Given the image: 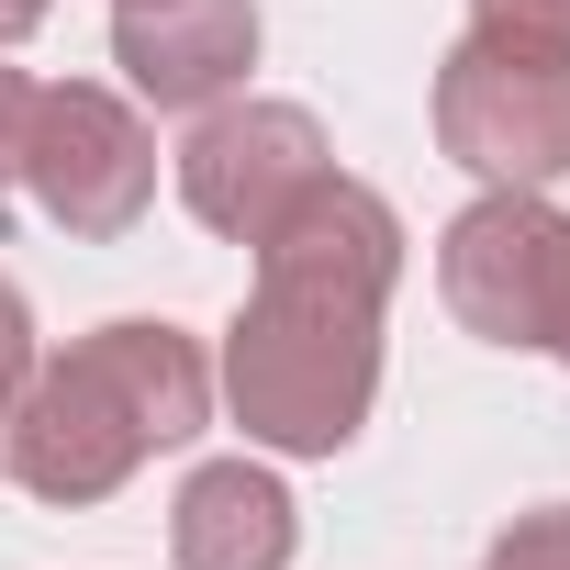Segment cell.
<instances>
[{
    "instance_id": "7",
    "label": "cell",
    "mask_w": 570,
    "mask_h": 570,
    "mask_svg": "<svg viewBox=\"0 0 570 570\" xmlns=\"http://www.w3.org/2000/svg\"><path fill=\"white\" fill-rule=\"evenodd\" d=\"M112 68L157 112H213L257 68V0H112Z\"/></svg>"
},
{
    "instance_id": "4",
    "label": "cell",
    "mask_w": 570,
    "mask_h": 570,
    "mask_svg": "<svg viewBox=\"0 0 570 570\" xmlns=\"http://www.w3.org/2000/svg\"><path fill=\"white\" fill-rule=\"evenodd\" d=\"M23 190H35L46 224L79 235V246L135 235L146 202H157V135H146V112H135L124 90H101V79L35 90V124H23Z\"/></svg>"
},
{
    "instance_id": "11",
    "label": "cell",
    "mask_w": 570,
    "mask_h": 570,
    "mask_svg": "<svg viewBox=\"0 0 570 570\" xmlns=\"http://www.w3.org/2000/svg\"><path fill=\"white\" fill-rule=\"evenodd\" d=\"M23 381H35V303L0 279V403H12Z\"/></svg>"
},
{
    "instance_id": "14",
    "label": "cell",
    "mask_w": 570,
    "mask_h": 570,
    "mask_svg": "<svg viewBox=\"0 0 570 570\" xmlns=\"http://www.w3.org/2000/svg\"><path fill=\"white\" fill-rule=\"evenodd\" d=\"M548 358H570V325H559V347H548Z\"/></svg>"
},
{
    "instance_id": "9",
    "label": "cell",
    "mask_w": 570,
    "mask_h": 570,
    "mask_svg": "<svg viewBox=\"0 0 570 570\" xmlns=\"http://www.w3.org/2000/svg\"><path fill=\"white\" fill-rule=\"evenodd\" d=\"M470 35L503 57H559L570 68V0H470Z\"/></svg>"
},
{
    "instance_id": "13",
    "label": "cell",
    "mask_w": 570,
    "mask_h": 570,
    "mask_svg": "<svg viewBox=\"0 0 570 570\" xmlns=\"http://www.w3.org/2000/svg\"><path fill=\"white\" fill-rule=\"evenodd\" d=\"M46 12H57V0H0V57H12V46H23Z\"/></svg>"
},
{
    "instance_id": "8",
    "label": "cell",
    "mask_w": 570,
    "mask_h": 570,
    "mask_svg": "<svg viewBox=\"0 0 570 570\" xmlns=\"http://www.w3.org/2000/svg\"><path fill=\"white\" fill-rule=\"evenodd\" d=\"M303 548V503L257 459H202L168 503V559L179 570H292Z\"/></svg>"
},
{
    "instance_id": "5",
    "label": "cell",
    "mask_w": 570,
    "mask_h": 570,
    "mask_svg": "<svg viewBox=\"0 0 570 570\" xmlns=\"http://www.w3.org/2000/svg\"><path fill=\"white\" fill-rule=\"evenodd\" d=\"M325 179H336V146L303 101H213L179 146V202L224 246H268Z\"/></svg>"
},
{
    "instance_id": "10",
    "label": "cell",
    "mask_w": 570,
    "mask_h": 570,
    "mask_svg": "<svg viewBox=\"0 0 570 570\" xmlns=\"http://www.w3.org/2000/svg\"><path fill=\"white\" fill-rule=\"evenodd\" d=\"M481 570H570V503H537V514H514V525L481 548Z\"/></svg>"
},
{
    "instance_id": "12",
    "label": "cell",
    "mask_w": 570,
    "mask_h": 570,
    "mask_svg": "<svg viewBox=\"0 0 570 570\" xmlns=\"http://www.w3.org/2000/svg\"><path fill=\"white\" fill-rule=\"evenodd\" d=\"M35 90H46V79H23V68H0V190L23 179V124H35Z\"/></svg>"
},
{
    "instance_id": "1",
    "label": "cell",
    "mask_w": 570,
    "mask_h": 570,
    "mask_svg": "<svg viewBox=\"0 0 570 570\" xmlns=\"http://www.w3.org/2000/svg\"><path fill=\"white\" fill-rule=\"evenodd\" d=\"M403 279V213L370 179H325L257 246V292L224 325V403L246 448L336 459L381 403V314Z\"/></svg>"
},
{
    "instance_id": "2",
    "label": "cell",
    "mask_w": 570,
    "mask_h": 570,
    "mask_svg": "<svg viewBox=\"0 0 570 570\" xmlns=\"http://www.w3.org/2000/svg\"><path fill=\"white\" fill-rule=\"evenodd\" d=\"M213 425V358L202 336L124 314L90 325L79 347L35 358V381L0 403V470H12L35 503H112L157 448H190Z\"/></svg>"
},
{
    "instance_id": "3",
    "label": "cell",
    "mask_w": 570,
    "mask_h": 570,
    "mask_svg": "<svg viewBox=\"0 0 570 570\" xmlns=\"http://www.w3.org/2000/svg\"><path fill=\"white\" fill-rule=\"evenodd\" d=\"M436 292L481 347H559V325H570V213L548 190H481L436 235Z\"/></svg>"
},
{
    "instance_id": "6",
    "label": "cell",
    "mask_w": 570,
    "mask_h": 570,
    "mask_svg": "<svg viewBox=\"0 0 570 570\" xmlns=\"http://www.w3.org/2000/svg\"><path fill=\"white\" fill-rule=\"evenodd\" d=\"M436 146L481 190H548V179H570V68L559 57H503V46L470 35L436 68Z\"/></svg>"
}]
</instances>
